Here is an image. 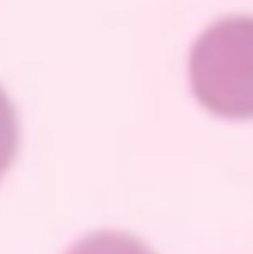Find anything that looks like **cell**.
<instances>
[{
	"label": "cell",
	"mask_w": 253,
	"mask_h": 254,
	"mask_svg": "<svg viewBox=\"0 0 253 254\" xmlns=\"http://www.w3.org/2000/svg\"><path fill=\"white\" fill-rule=\"evenodd\" d=\"M189 80L198 103L233 121L253 119V16H228L194 43Z\"/></svg>",
	"instance_id": "1"
},
{
	"label": "cell",
	"mask_w": 253,
	"mask_h": 254,
	"mask_svg": "<svg viewBox=\"0 0 253 254\" xmlns=\"http://www.w3.org/2000/svg\"><path fill=\"white\" fill-rule=\"evenodd\" d=\"M66 254H155L140 240L122 232H95L79 240Z\"/></svg>",
	"instance_id": "2"
},
{
	"label": "cell",
	"mask_w": 253,
	"mask_h": 254,
	"mask_svg": "<svg viewBox=\"0 0 253 254\" xmlns=\"http://www.w3.org/2000/svg\"><path fill=\"white\" fill-rule=\"evenodd\" d=\"M18 150V121L12 101L0 86V179L10 168Z\"/></svg>",
	"instance_id": "3"
}]
</instances>
